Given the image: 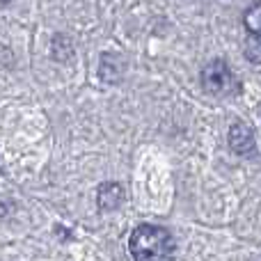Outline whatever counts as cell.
I'll return each instance as SVG.
<instances>
[{"mask_svg":"<svg viewBox=\"0 0 261 261\" xmlns=\"http://www.w3.org/2000/svg\"><path fill=\"white\" fill-rule=\"evenodd\" d=\"M128 245L135 261H172L176 250L170 231L153 225H140Z\"/></svg>","mask_w":261,"mask_h":261,"instance_id":"obj_1","label":"cell"},{"mask_svg":"<svg viewBox=\"0 0 261 261\" xmlns=\"http://www.w3.org/2000/svg\"><path fill=\"white\" fill-rule=\"evenodd\" d=\"M202 85L206 92L218 96H229L239 92V81H236L234 71L222 60H213L202 69Z\"/></svg>","mask_w":261,"mask_h":261,"instance_id":"obj_2","label":"cell"},{"mask_svg":"<svg viewBox=\"0 0 261 261\" xmlns=\"http://www.w3.org/2000/svg\"><path fill=\"white\" fill-rule=\"evenodd\" d=\"M229 144L236 153L241 156H250V153L257 151V138H254V130L245 124H234L229 130Z\"/></svg>","mask_w":261,"mask_h":261,"instance_id":"obj_3","label":"cell"},{"mask_svg":"<svg viewBox=\"0 0 261 261\" xmlns=\"http://www.w3.org/2000/svg\"><path fill=\"white\" fill-rule=\"evenodd\" d=\"M119 204H122V186L117 184L99 186V206L103 211H115Z\"/></svg>","mask_w":261,"mask_h":261,"instance_id":"obj_4","label":"cell"},{"mask_svg":"<svg viewBox=\"0 0 261 261\" xmlns=\"http://www.w3.org/2000/svg\"><path fill=\"white\" fill-rule=\"evenodd\" d=\"M245 28L252 35H261V5H254L250 12H245Z\"/></svg>","mask_w":261,"mask_h":261,"instance_id":"obj_5","label":"cell"},{"mask_svg":"<svg viewBox=\"0 0 261 261\" xmlns=\"http://www.w3.org/2000/svg\"><path fill=\"white\" fill-rule=\"evenodd\" d=\"M245 55H248V58L252 60L254 64L261 62V41H259V35H252V39H250L248 48H245Z\"/></svg>","mask_w":261,"mask_h":261,"instance_id":"obj_6","label":"cell"},{"mask_svg":"<svg viewBox=\"0 0 261 261\" xmlns=\"http://www.w3.org/2000/svg\"><path fill=\"white\" fill-rule=\"evenodd\" d=\"M7 3H12V0H0V5H7Z\"/></svg>","mask_w":261,"mask_h":261,"instance_id":"obj_7","label":"cell"}]
</instances>
